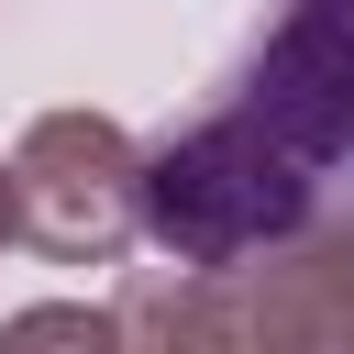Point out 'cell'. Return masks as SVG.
Masks as SVG:
<instances>
[{
	"label": "cell",
	"mask_w": 354,
	"mask_h": 354,
	"mask_svg": "<svg viewBox=\"0 0 354 354\" xmlns=\"http://www.w3.org/2000/svg\"><path fill=\"white\" fill-rule=\"evenodd\" d=\"M133 221L166 266L354 254V0H277L210 111L133 155Z\"/></svg>",
	"instance_id": "obj_1"
},
{
	"label": "cell",
	"mask_w": 354,
	"mask_h": 354,
	"mask_svg": "<svg viewBox=\"0 0 354 354\" xmlns=\"http://www.w3.org/2000/svg\"><path fill=\"white\" fill-rule=\"evenodd\" d=\"M133 133L111 122V111H44V122H22V144H11V232L33 243V254H55V266H122V243L144 232L133 221Z\"/></svg>",
	"instance_id": "obj_2"
},
{
	"label": "cell",
	"mask_w": 354,
	"mask_h": 354,
	"mask_svg": "<svg viewBox=\"0 0 354 354\" xmlns=\"http://www.w3.org/2000/svg\"><path fill=\"white\" fill-rule=\"evenodd\" d=\"M0 343H122V321L88 310V299H44V310H11Z\"/></svg>",
	"instance_id": "obj_3"
},
{
	"label": "cell",
	"mask_w": 354,
	"mask_h": 354,
	"mask_svg": "<svg viewBox=\"0 0 354 354\" xmlns=\"http://www.w3.org/2000/svg\"><path fill=\"white\" fill-rule=\"evenodd\" d=\"M332 343H354V299H343V321H332Z\"/></svg>",
	"instance_id": "obj_4"
},
{
	"label": "cell",
	"mask_w": 354,
	"mask_h": 354,
	"mask_svg": "<svg viewBox=\"0 0 354 354\" xmlns=\"http://www.w3.org/2000/svg\"><path fill=\"white\" fill-rule=\"evenodd\" d=\"M0 243H11V177H0Z\"/></svg>",
	"instance_id": "obj_5"
}]
</instances>
